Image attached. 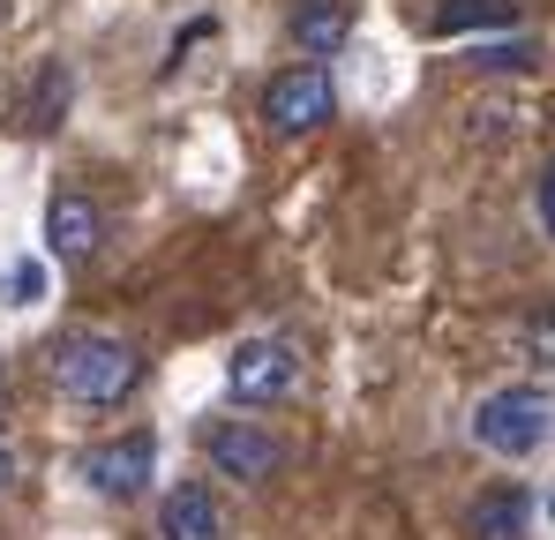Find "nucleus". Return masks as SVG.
Wrapping results in <instances>:
<instances>
[{
  "instance_id": "1",
  "label": "nucleus",
  "mask_w": 555,
  "mask_h": 540,
  "mask_svg": "<svg viewBox=\"0 0 555 540\" xmlns=\"http://www.w3.org/2000/svg\"><path fill=\"white\" fill-rule=\"evenodd\" d=\"M53 383L76 406H120L143 383V353L120 346V338H105V331H76V338L53 346Z\"/></svg>"
},
{
  "instance_id": "2",
  "label": "nucleus",
  "mask_w": 555,
  "mask_h": 540,
  "mask_svg": "<svg viewBox=\"0 0 555 540\" xmlns=\"http://www.w3.org/2000/svg\"><path fill=\"white\" fill-rule=\"evenodd\" d=\"M548 436H555V406L541 383H503L473 413V443L495 450V458H533V450H548Z\"/></svg>"
},
{
  "instance_id": "3",
  "label": "nucleus",
  "mask_w": 555,
  "mask_h": 540,
  "mask_svg": "<svg viewBox=\"0 0 555 540\" xmlns=\"http://www.w3.org/2000/svg\"><path fill=\"white\" fill-rule=\"evenodd\" d=\"M331 113H338V90H331V68L323 61H293L263 90V120H271L278 136H315Z\"/></svg>"
},
{
  "instance_id": "4",
  "label": "nucleus",
  "mask_w": 555,
  "mask_h": 540,
  "mask_svg": "<svg viewBox=\"0 0 555 540\" xmlns=\"http://www.w3.org/2000/svg\"><path fill=\"white\" fill-rule=\"evenodd\" d=\"M203 458L225 473V480H278V465H285V443H278L271 428H256V421H203Z\"/></svg>"
},
{
  "instance_id": "5",
  "label": "nucleus",
  "mask_w": 555,
  "mask_h": 540,
  "mask_svg": "<svg viewBox=\"0 0 555 540\" xmlns=\"http://www.w3.org/2000/svg\"><path fill=\"white\" fill-rule=\"evenodd\" d=\"M225 383L248 406H278V398L300 390V353L278 346V338H248V346H233V360H225Z\"/></svg>"
},
{
  "instance_id": "6",
  "label": "nucleus",
  "mask_w": 555,
  "mask_h": 540,
  "mask_svg": "<svg viewBox=\"0 0 555 540\" xmlns=\"http://www.w3.org/2000/svg\"><path fill=\"white\" fill-rule=\"evenodd\" d=\"M151 473H158V443L135 428V436H113V443H91L83 450V480H91L105 503H128V496H143L151 488Z\"/></svg>"
},
{
  "instance_id": "7",
  "label": "nucleus",
  "mask_w": 555,
  "mask_h": 540,
  "mask_svg": "<svg viewBox=\"0 0 555 540\" xmlns=\"http://www.w3.org/2000/svg\"><path fill=\"white\" fill-rule=\"evenodd\" d=\"M98 241H105V218H98L91 195H53L46 203V248H53V263H91Z\"/></svg>"
},
{
  "instance_id": "8",
  "label": "nucleus",
  "mask_w": 555,
  "mask_h": 540,
  "mask_svg": "<svg viewBox=\"0 0 555 540\" xmlns=\"http://www.w3.org/2000/svg\"><path fill=\"white\" fill-rule=\"evenodd\" d=\"M158 533H166V540H233V533H225V511H218V496H210L203 480H181V488H166V503H158Z\"/></svg>"
},
{
  "instance_id": "9",
  "label": "nucleus",
  "mask_w": 555,
  "mask_h": 540,
  "mask_svg": "<svg viewBox=\"0 0 555 540\" xmlns=\"http://www.w3.org/2000/svg\"><path fill=\"white\" fill-rule=\"evenodd\" d=\"M465 533L473 540H533V496L526 488H488L465 511Z\"/></svg>"
},
{
  "instance_id": "10",
  "label": "nucleus",
  "mask_w": 555,
  "mask_h": 540,
  "mask_svg": "<svg viewBox=\"0 0 555 540\" xmlns=\"http://www.w3.org/2000/svg\"><path fill=\"white\" fill-rule=\"evenodd\" d=\"M353 38V8L346 0H300L293 8V46L300 53H338Z\"/></svg>"
},
{
  "instance_id": "11",
  "label": "nucleus",
  "mask_w": 555,
  "mask_h": 540,
  "mask_svg": "<svg viewBox=\"0 0 555 540\" xmlns=\"http://www.w3.org/2000/svg\"><path fill=\"white\" fill-rule=\"evenodd\" d=\"M61 113H68V68L53 61V68L38 76V90H30V105H23V120H30V128H53Z\"/></svg>"
},
{
  "instance_id": "12",
  "label": "nucleus",
  "mask_w": 555,
  "mask_h": 540,
  "mask_svg": "<svg viewBox=\"0 0 555 540\" xmlns=\"http://www.w3.org/2000/svg\"><path fill=\"white\" fill-rule=\"evenodd\" d=\"M473 23L480 30H503V23H518V8L511 0H451L443 8V30H473Z\"/></svg>"
},
{
  "instance_id": "13",
  "label": "nucleus",
  "mask_w": 555,
  "mask_h": 540,
  "mask_svg": "<svg viewBox=\"0 0 555 540\" xmlns=\"http://www.w3.org/2000/svg\"><path fill=\"white\" fill-rule=\"evenodd\" d=\"M480 68H533V46H480Z\"/></svg>"
},
{
  "instance_id": "14",
  "label": "nucleus",
  "mask_w": 555,
  "mask_h": 540,
  "mask_svg": "<svg viewBox=\"0 0 555 540\" xmlns=\"http://www.w3.org/2000/svg\"><path fill=\"white\" fill-rule=\"evenodd\" d=\"M541 226H548V241H555V158H548V173H541Z\"/></svg>"
},
{
  "instance_id": "15",
  "label": "nucleus",
  "mask_w": 555,
  "mask_h": 540,
  "mask_svg": "<svg viewBox=\"0 0 555 540\" xmlns=\"http://www.w3.org/2000/svg\"><path fill=\"white\" fill-rule=\"evenodd\" d=\"M8 480H15V450L0 443V488H8Z\"/></svg>"
},
{
  "instance_id": "16",
  "label": "nucleus",
  "mask_w": 555,
  "mask_h": 540,
  "mask_svg": "<svg viewBox=\"0 0 555 540\" xmlns=\"http://www.w3.org/2000/svg\"><path fill=\"white\" fill-rule=\"evenodd\" d=\"M0 390H8V368H0Z\"/></svg>"
}]
</instances>
